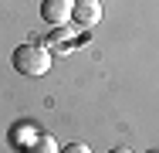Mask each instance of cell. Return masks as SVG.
I'll return each mask as SVG.
<instances>
[{
  "instance_id": "obj_1",
  "label": "cell",
  "mask_w": 159,
  "mask_h": 153,
  "mask_svg": "<svg viewBox=\"0 0 159 153\" xmlns=\"http://www.w3.org/2000/svg\"><path fill=\"white\" fill-rule=\"evenodd\" d=\"M14 68L17 75H27V78H37L51 68V51L41 48V44H20L14 51Z\"/></svg>"
},
{
  "instance_id": "obj_2",
  "label": "cell",
  "mask_w": 159,
  "mask_h": 153,
  "mask_svg": "<svg viewBox=\"0 0 159 153\" xmlns=\"http://www.w3.org/2000/svg\"><path fill=\"white\" fill-rule=\"evenodd\" d=\"M71 0H44L41 3V17H44V24H51V27H61L71 21Z\"/></svg>"
},
{
  "instance_id": "obj_3",
  "label": "cell",
  "mask_w": 159,
  "mask_h": 153,
  "mask_svg": "<svg viewBox=\"0 0 159 153\" xmlns=\"http://www.w3.org/2000/svg\"><path fill=\"white\" fill-rule=\"evenodd\" d=\"M71 21L78 27H95L98 21H102V3L98 0H78L71 7Z\"/></svg>"
},
{
  "instance_id": "obj_4",
  "label": "cell",
  "mask_w": 159,
  "mask_h": 153,
  "mask_svg": "<svg viewBox=\"0 0 159 153\" xmlns=\"http://www.w3.org/2000/svg\"><path fill=\"white\" fill-rule=\"evenodd\" d=\"M24 153H58V143H54V136L37 133V136H34V143L24 146Z\"/></svg>"
},
{
  "instance_id": "obj_5",
  "label": "cell",
  "mask_w": 159,
  "mask_h": 153,
  "mask_svg": "<svg viewBox=\"0 0 159 153\" xmlns=\"http://www.w3.org/2000/svg\"><path fill=\"white\" fill-rule=\"evenodd\" d=\"M58 153H92V150H88L85 143H68V146H64V150H58Z\"/></svg>"
},
{
  "instance_id": "obj_6",
  "label": "cell",
  "mask_w": 159,
  "mask_h": 153,
  "mask_svg": "<svg viewBox=\"0 0 159 153\" xmlns=\"http://www.w3.org/2000/svg\"><path fill=\"white\" fill-rule=\"evenodd\" d=\"M108 153H132V150H125V146H112Z\"/></svg>"
},
{
  "instance_id": "obj_7",
  "label": "cell",
  "mask_w": 159,
  "mask_h": 153,
  "mask_svg": "<svg viewBox=\"0 0 159 153\" xmlns=\"http://www.w3.org/2000/svg\"><path fill=\"white\" fill-rule=\"evenodd\" d=\"M149 153H159V150H149Z\"/></svg>"
},
{
  "instance_id": "obj_8",
  "label": "cell",
  "mask_w": 159,
  "mask_h": 153,
  "mask_svg": "<svg viewBox=\"0 0 159 153\" xmlns=\"http://www.w3.org/2000/svg\"><path fill=\"white\" fill-rule=\"evenodd\" d=\"M71 3H78V0H71Z\"/></svg>"
}]
</instances>
